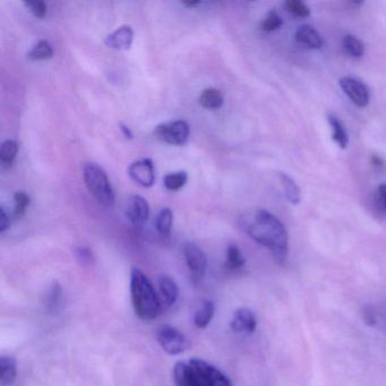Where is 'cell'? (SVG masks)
<instances>
[{"instance_id": "cell-1", "label": "cell", "mask_w": 386, "mask_h": 386, "mask_svg": "<svg viewBox=\"0 0 386 386\" xmlns=\"http://www.w3.org/2000/svg\"><path fill=\"white\" fill-rule=\"evenodd\" d=\"M246 231L256 242L270 248L276 259H283L288 253V233L281 221L265 210H257L246 225Z\"/></svg>"}, {"instance_id": "cell-2", "label": "cell", "mask_w": 386, "mask_h": 386, "mask_svg": "<svg viewBox=\"0 0 386 386\" xmlns=\"http://www.w3.org/2000/svg\"><path fill=\"white\" fill-rule=\"evenodd\" d=\"M173 382L176 386H233L220 369L199 358L178 361L173 368Z\"/></svg>"}, {"instance_id": "cell-3", "label": "cell", "mask_w": 386, "mask_h": 386, "mask_svg": "<svg viewBox=\"0 0 386 386\" xmlns=\"http://www.w3.org/2000/svg\"><path fill=\"white\" fill-rule=\"evenodd\" d=\"M131 297L134 312L142 321H153L161 312V299L153 284L142 271L134 267L131 273Z\"/></svg>"}, {"instance_id": "cell-4", "label": "cell", "mask_w": 386, "mask_h": 386, "mask_svg": "<svg viewBox=\"0 0 386 386\" xmlns=\"http://www.w3.org/2000/svg\"><path fill=\"white\" fill-rule=\"evenodd\" d=\"M83 177L86 187L101 204L105 206L114 204V189L111 187L110 182L103 169L94 163H86L83 169Z\"/></svg>"}, {"instance_id": "cell-5", "label": "cell", "mask_w": 386, "mask_h": 386, "mask_svg": "<svg viewBox=\"0 0 386 386\" xmlns=\"http://www.w3.org/2000/svg\"><path fill=\"white\" fill-rule=\"evenodd\" d=\"M156 340L168 355L177 356L186 351L189 346L187 338L176 327L162 325L156 331Z\"/></svg>"}, {"instance_id": "cell-6", "label": "cell", "mask_w": 386, "mask_h": 386, "mask_svg": "<svg viewBox=\"0 0 386 386\" xmlns=\"http://www.w3.org/2000/svg\"><path fill=\"white\" fill-rule=\"evenodd\" d=\"M184 257L194 283H199L204 279L208 269V259L201 248L193 242H186L184 246Z\"/></svg>"}, {"instance_id": "cell-7", "label": "cell", "mask_w": 386, "mask_h": 386, "mask_svg": "<svg viewBox=\"0 0 386 386\" xmlns=\"http://www.w3.org/2000/svg\"><path fill=\"white\" fill-rule=\"evenodd\" d=\"M156 139L170 145H184L189 137V126L185 120H175L158 126L154 131Z\"/></svg>"}, {"instance_id": "cell-8", "label": "cell", "mask_w": 386, "mask_h": 386, "mask_svg": "<svg viewBox=\"0 0 386 386\" xmlns=\"http://www.w3.org/2000/svg\"><path fill=\"white\" fill-rule=\"evenodd\" d=\"M340 86L346 97L358 107L365 108L369 105L370 94L368 88L361 80L355 77H344L340 80Z\"/></svg>"}, {"instance_id": "cell-9", "label": "cell", "mask_w": 386, "mask_h": 386, "mask_svg": "<svg viewBox=\"0 0 386 386\" xmlns=\"http://www.w3.org/2000/svg\"><path fill=\"white\" fill-rule=\"evenodd\" d=\"M129 177L143 187H151L156 182L153 162L150 159L134 162L128 168Z\"/></svg>"}, {"instance_id": "cell-10", "label": "cell", "mask_w": 386, "mask_h": 386, "mask_svg": "<svg viewBox=\"0 0 386 386\" xmlns=\"http://www.w3.org/2000/svg\"><path fill=\"white\" fill-rule=\"evenodd\" d=\"M125 214L134 226H143L150 216V206L146 199L139 195H134L128 199Z\"/></svg>"}, {"instance_id": "cell-11", "label": "cell", "mask_w": 386, "mask_h": 386, "mask_svg": "<svg viewBox=\"0 0 386 386\" xmlns=\"http://www.w3.org/2000/svg\"><path fill=\"white\" fill-rule=\"evenodd\" d=\"M255 315L247 308H240L233 314L230 322V327L233 332L242 334H252L256 329Z\"/></svg>"}, {"instance_id": "cell-12", "label": "cell", "mask_w": 386, "mask_h": 386, "mask_svg": "<svg viewBox=\"0 0 386 386\" xmlns=\"http://www.w3.org/2000/svg\"><path fill=\"white\" fill-rule=\"evenodd\" d=\"M134 40V32L131 26L124 25L105 37V43L116 50L131 49Z\"/></svg>"}, {"instance_id": "cell-13", "label": "cell", "mask_w": 386, "mask_h": 386, "mask_svg": "<svg viewBox=\"0 0 386 386\" xmlns=\"http://www.w3.org/2000/svg\"><path fill=\"white\" fill-rule=\"evenodd\" d=\"M296 40L310 49H320L323 47V39L310 25H301L296 32Z\"/></svg>"}, {"instance_id": "cell-14", "label": "cell", "mask_w": 386, "mask_h": 386, "mask_svg": "<svg viewBox=\"0 0 386 386\" xmlns=\"http://www.w3.org/2000/svg\"><path fill=\"white\" fill-rule=\"evenodd\" d=\"M159 288L162 301L165 303V306L171 307L176 304L179 296V289L173 279L168 276H160Z\"/></svg>"}, {"instance_id": "cell-15", "label": "cell", "mask_w": 386, "mask_h": 386, "mask_svg": "<svg viewBox=\"0 0 386 386\" xmlns=\"http://www.w3.org/2000/svg\"><path fill=\"white\" fill-rule=\"evenodd\" d=\"M18 376L16 361L13 357L3 356L0 359V383L3 385H11L14 383Z\"/></svg>"}, {"instance_id": "cell-16", "label": "cell", "mask_w": 386, "mask_h": 386, "mask_svg": "<svg viewBox=\"0 0 386 386\" xmlns=\"http://www.w3.org/2000/svg\"><path fill=\"white\" fill-rule=\"evenodd\" d=\"M216 306L214 301L204 300L199 307V310L194 314V324L197 329H205L214 320Z\"/></svg>"}, {"instance_id": "cell-17", "label": "cell", "mask_w": 386, "mask_h": 386, "mask_svg": "<svg viewBox=\"0 0 386 386\" xmlns=\"http://www.w3.org/2000/svg\"><path fill=\"white\" fill-rule=\"evenodd\" d=\"M199 103L203 108L214 110V109L221 108L223 105V95L216 88H205L202 94L199 95Z\"/></svg>"}, {"instance_id": "cell-18", "label": "cell", "mask_w": 386, "mask_h": 386, "mask_svg": "<svg viewBox=\"0 0 386 386\" xmlns=\"http://www.w3.org/2000/svg\"><path fill=\"white\" fill-rule=\"evenodd\" d=\"M18 145L13 139H7L0 148V161L5 169H11L14 165L15 159L18 156Z\"/></svg>"}, {"instance_id": "cell-19", "label": "cell", "mask_w": 386, "mask_h": 386, "mask_svg": "<svg viewBox=\"0 0 386 386\" xmlns=\"http://www.w3.org/2000/svg\"><path fill=\"white\" fill-rule=\"evenodd\" d=\"M245 265V259L242 252L236 245H230L226 254V269L230 272L242 270Z\"/></svg>"}, {"instance_id": "cell-20", "label": "cell", "mask_w": 386, "mask_h": 386, "mask_svg": "<svg viewBox=\"0 0 386 386\" xmlns=\"http://www.w3.org/2000/svg\"><path fill=\"white\" fill-rule=\"evenodd\" d=\"M329 125L333 129V139L334 142L340 146L341 148H346L348 144H349V136L346 134V129H344L342 122L339 119L338 117H335L334 115H329Z\"/></svg>"}, {"instance_id": "cell-21", "label": "cell", "mask_w": 386, "mask_h": 386, "mask_svg": "<svg viewBox=\"0 0 386 386\" xmlns=\"http://www.w3.org/2000/svg\"><path fill=\"white\" fill-rule=\"evenodd\" d=\"M280 180H281L284 195L287 197L288 201L291 204H298L300 202V189H299L298 185L296 184L293 179L286 173H280Z\"/></svg>"}, {"instance_id": "cell-22", "label": "cell", "mask_w": 386, "mask_h": 386, "mask_svg": "<svg viewBox=\"0 0 386 386\" xmlns=\"http://www.w3.org/2000/svg\"><path fill=\"white\" fill-rule=\"evenodd\" d=\"M173 214L169 208L162 209L156 216V228L158 233L163 237L170 235L172 228Z\"/></svg>"}, {"instance_id": "cell-23", "label": "cell", "mask_w": 386, "mask_h": 386, "mask_svg": "<svg viewBox=\"0 0 386 386\" xmlns=\"http://www.w3.org/2000/svg\"><path fill=\"white\" fill-rule=\"evenodd\" d=\"M344 48L346 54H350L353 58L363 57V54H365L363 43L355 35H348L344 37Z\"/></svg>"}, {"instance_id": "cell-24", "label": "cell", "mask_w": 386, "mask_h": 386, "mask_svg": "<svg viewBox=\"0 0 386 386\" xmlns=\"http://www.w3.org/2000/svg\"><path fill=\"white\" fill-rule=\"evenodd\" d=\"M187 173L185 172V171H177V172L165 175L163 184H165V187L168 190L176 192V190L184 187L186 182H187Z\"/></svg>"}, {"instance_id": "cell-25", "label": "cell", "mask_w": 386, "mask_h": 386, "mask_svg": "<svg viewBox=\"0 0 386 386\" xmlns=\"http://www.w3.org/2000/svg\"><path fill=\"white\" fill-rule=\"evenodd\" d=\"M52 54H54V50L50 43L46 40H41L32 48L31 52H29V57L32 60H46L50 59Z\"/></svg>"}, {"instance_id": "cell-26", "label": "cell", "mask_w": 386, "mask_h": 386, "mask_svg": "<svg viewBox=\"0 0 386 386\" xmlns=\"http://www.w3.org/2000/svg\"><path fill=\"white\" fill-rule=\"evenodd\" d=\"M284 8L296 18H306L310 15V9L306 4L299 0H288L284 3Z\"/></svg>"}, {"instance_id": "cell-27", "label": "cell", "mask_w": 386, "mask_h": 386, "mask_svg": "<svg viewBox=\"0 0 386 386\" xmlns=\"http://www.w3.org/2000/svg\"><path fill=\"white\" fill-rule=\"evenodd\" d=\"M15 210L14 216L15 219H21L22 216L25 214L26 209L30 204V197L28 194L24 192H18L15 194Z\"/></svg>"}, {"instance_id": "cell-28", "label": "cell", "mask_w": 386, "mask_h": 386, "mask_svg": "<svg viewBox=\"0 0 386 386\" xmlns=\"http://www.w3.org/2000/svg\"><path fill=\"white\" fill-rule=\"evenodd\" d=\"M63 295V289L58 282H54L46 296V305L49 310H54L59 305L60 299Z\"/></svg>"}, {"instance_id": "cell-29", "label": "cell", "mask_w": 386, "mask_h": 386, "mask_svg": "<svg viewBox=\"0 0 386 386\" xmlns=\"http://www.w3.org/2000/svg\"><path fill=\"white\" fill-rule=\"evenodd\" d=\"M282 18H280V15L278 13L274 12V11H271L269 14H267V18H264V21L262 22L261 28L263 31L265 32H274L276 30L281 28Z\"/></svg>"}, {"instance_id": "cell-30", "label": "cell", "mask_w": 386, "mask_h": 386, "mask_svg": "<svg viewBox=\"0 0 386 386\" xmlns=\"http://www.w3.org/2000/svg\"><path fill=\"white\" fill-rule=\"evenodd\" d=\"M26 7H29L32 14L35 15V18H43L47 15V4L42 0H33V1H25Z\"/></svg>"}, {"instance_id": "cell-31", "label": "cell", "mask_w": 386, "mask_h": 386, "mask_svg": "<svg viewBox=\"0 0 386 386\" xmlns=\"http://www.w3.org/2000/svg\"><path fill=\"white\" fill-rule=\"evenodd\" d=\"M75 256L81 264L90 265L94 262V256L91 250L86 247H77L75 250Z\"/></svg>"}, {"instance_id": "cell-32", "label": "cell", "mask_w": 386, "mask_h": 386, "mask_svg": "<svg viewBox=\"0 0 386 386\" xmlns=\"http://www.w3.org/2000/svg\"><path fill=\"white\" fill-rule=\"evenodd\" d=\"M11 225V220L7 216L5 209L0 208V233H5Z\"/></svg>"}, {"instance_id": "cell-33", "label": "cell", "mask_w": 386, "mask_h": 386, "mask_svg": "<svg viewBox=\"0 0 386 386\" xmlns=\"http://www.w3.org/2000/svg\"><path fill=\"white\" fill-rule=\"evenodd\" d=\"M363 321L366 322V324H368V325H373V324H375V321H376V320H375L374 312L369 310V308H367V310L363 312Z\"/></svg>"}, {"instance_id": "cell-34", "label": "cell", "mask_w": 386, "mask_h": 386, "mask_svg": "<svg viewBox=\"0 0 386 386\" xmlns=\"http://www.w3.org/2000/svg\"><path fill=\"white\" fill-rule=\"evenodd\" d=\"M378 195H380V203L386 210V184L380 185Z\"/></svg>"}, {"instance_id": "cell-35", "label": "cell", "mask_w": 386, "mask_h": 386, "mask_svg": "<svg viewBox=\"0 0 386 386\" xmlns=\"http://www.w3.org/2000/svg\"><path fill=\"white\" fill-rule=\"evenodd\" d=\"M119 126L120 129L122 131V134H124L127 139H131V137H133V133L129 131V128H128L127 126L124 125V124H120Z\"/></svg>"}, {"instance_id": "cell-36", "label": "cell", "mask_w": 386, "mask_h": 386, "mask_svg": "<svg viewBox=\"0 0 386 386\" xmlns=\"http://www.w3.org/2000/svg\"><path fill=\"white\" fill-rule=\"evenodd\" d=\"M182 5L186 7H190V8H193V7H197L201 5V1H182Z\"/></svg>"}, {"instance_id": "cell-37", "label": "cell", "mask_w": 386, "mask_h": 386, "mask_svg": "<svg viewBox=\"0 0 386 386\" xmlns=\"http://www.w3.org/2000/svg\"><path fill=\"white\" fill-rule=\"evenodd\" d=\"M373 162H374L375 165H380L382 167L384 165L383 160L380 159L378 156H373Z\"/></svg>"}]
</instances>
